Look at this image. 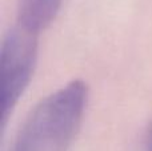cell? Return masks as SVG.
<instances>
[{"label":"cell","mask_w":152,"mask_h":151,"mask_svg":"<svg viewBox=\"0 0 152 151\" xmlns=\"http://www.w3.org/2000/svg\"><path fill=\"white\" fill-rule=\"evenodd\" d=\"M88 100L83 80H72L40 100L24 119L10 151H67Z\"/></svg>","instance_id":"1"},{"label":"cell","mask_w":152,"mask_h":151,"mask_svg":"<svg viewBox=\"0 0 152 151\" xmlns=\"http://www.w3.org/2000/svg\"><path fill=\"white\" fill-rule=\"evenodd\" d=\"M37 56V35L16 26L7 34L1 44V106L3 123L32 79Z\"/></svg>","instance_id":"2"},{"label":"cell","mask_w":152,"mask_h":151,"mask_svg":"<svg viewBox=\"0 0 152 151\" xmlns=\"http://www.w3.org/2000/svg\"><path fill=\"white\" fill-rule=\"evenodd\" d=\"M63 0H19L16 26L39 35L58 15Z\"/></svg>","instance_id":"3"},{"label":"cell","mask_w":152,"mask_h":151,"mask_svg":"<svg viewBox=\"0 0 152 151\" xmlns=\"http://www.w3.org/2000/svg\"><path fill=\"white\" fill-rule=\"evenodd\" d=\"M147 151H152V127L150 128V133L147 136Z\"/></svg>","instance_id":"4"}]
</instances>
